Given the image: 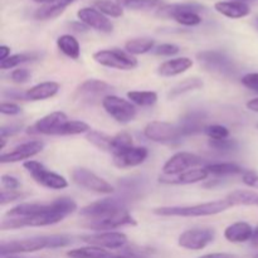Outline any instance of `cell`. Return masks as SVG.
I'll return each instance as SVG.
<instances>
[{
    "label": "cell",
    "instance_id": "obj_24",
    "mask_svg": "<svg viewBox=\"0 0 258 258\" xmlns=\"http://www.w3.org/2000/svg\"><path fill=\"white\" fill-rule=\"evenodd\" d=\"M193 67V60L188 57L173 58L161 63L158 68V73L161 77H174L186 72L189 68Z\"/></svg>",
    "mask_w": 258,
    "mask_h": 258
},
{
    "label": "cell",
    "instance_id": "obj_43",
    "mask_svg": "<svg viewBox=\"0 0 258 258\" xmlns=\"http://www.w3.org/2000/svg\"><path fill=\"white\" fill-rule=\"evenodd\" d=\"M10 80L14 83H25L30 80V72L27 68H17L10 73Z\"/></svg>",
    "mask_w": 258,
    "mask_h": 258
},
{
    "label": "cell",
    "instance_id": "obj_8",
    "mask_svg": "<svg viewBox=\"0 0 258 258\" xmlns=\"http://www.w3.org/2000/svg\"><path fill=\"white\" fill-rule=\"evenodd\" d=\"M70 118L62 111L48 113L42 118L33 123L27 130L32 135H47V136H66V126Z\"/></svg>",
    "mask_w": 258,
    "mask_h": 258
},
{
    "label": "cell",
    "instance_id": "obj_17",
    "mask_svg": "<svg viewBox=\"0 0 258 258\" xmlns=\"http://www.w3.org/2000/svg\"><path fill=\"white\" fill-rule=\"evenodd\" d=\"M43 149H44V143H43V141H27V143L24 144H20L19 146L14 148L12 151H9V153H3L2 156H0V163L10 164L28 160V159H32L33 156L42 153Z\"/></svg>",
    "mask_w": 258,
    "mask_h": 258
},
{
    "label": "cell",
    "instance_id": "obj_40",
    "mask_svg": "<svg viewBox=\"0 0 258 258\" xmlns=\"http://www.w3.org/2000/svg\"><path fill=\"white\" fill-rule=\"evenodd\" d=\"M204 134L209 138V140H222L229 138L228 127L223 125H209L207 126Z\"/></svg>",
    "mask_w": 258,
    "mask_h": 258
},
{
    "label": "cell",
    "instance_id": "obj_42",
    "mask_svg": "<svg viewBox=\"0 0 258 258\" xmlns=\"http://www.w3.org/2000/svg\"><path fill=\"white\" fill-rule=\"evenodd\" d=\"M24 198H27V194L23 193L22 190H5V189H3L0 204L2 206H7L9 203L23 201Z\"/></svg>",
    "mask_w": 258,
    "mask_h": 258
},
{
    "label": "cell",
    "instance_id": "obj_56",
    "mask_svg": "<svg viewBox=\"0 0 258 258\" xmlns=\"http://www.w3.org/2000/svg\"><path fill=\"white\" fill-rule=\"evenodd\" d=\"M253 25H254V28H256V29L258 30V17H256L253 19Z\"/></svg>",
    "mask_w": 258,
    "mask_h": 258
},
{
    "label": "cell",
    "instance_id": "obj_50",
    "mask_svg": "<svg viewBox=\"0 0 258 258\" xmlns=\"http://www.w3.org/2000/svg\"><path fill=\"white\" fill-rule=\"evenodd\" d=\"M198 258H239V257L236 256V254H231V253H208V254H203V256Z\"/></svg>",
    "mask_w": 258,
    "mask_h": 258
},
{
    "label": "cell",
    "instance_id": "obj_60",
    "mask_svg": "<svg viewBox=\"0 0 258 258\" xmlns=\"http://www.w3.org/2000/svg\"><path fill=\"white\" fill-rule=\"evenodd\" d=\"M257 127H258V125H257Z\"/></svg>",
    "mask_w": 258,
    "mask_h": 258
},
{
    "label": "cell",
    "instance_id": "obj_25",
    "mask_svg": "<svg viewBox=\"0 0 258 258\" xmlns=\"http://www.w3.org/2000/svg\"><path fill=\"white\" fill-rule=\"evenodd\" d=\"M58 91H59V85L54 81H48L30 87L29 90L25 91V95L28 101H43L54 97Z\"/></svg>",
    "mask_w": 258,
    "mask_h": 258
},
{
    "label": "cell",
    "instance_id": "obj_32",
    "mask_svg": "<svg viewBox=\"0 0 258 258\" xmlns=\"http://www.w3.org/2000/svg\"><path fill=\"white\" fill-rule=\"evenodd\" d=\"M128 101L140 107H151L158 102V93L154 91H130L127 92Z\"/></svg>",
    "mask_w": 258,
    "mask_h": 258
},
{
    "label": "cell",
    "instance_id": "obj_33",
    "mask_svg": "<svg viewBox=\"0 0 258 258\" xmlns=\"http://www.w3.org/2000/svg\"><path fill=\"white\" fill-rule=\"evenodd\" d=\"M117 4L130 10H158L164 5L163 0H116Z\"/></svg>",
    "mask_w": 258,
    "mask_h": 258
},
{
    "label": "cell",
    "instance_id": "obj_12",
    "mask_svg": "<svg viewBox=\"0 0 258 258\" xmlns=\"http://www.w3.org/2000/svg\"><path fill=\"white\" fill-rule=\"evenodd\" d=\"M71 176H72L73 183L77 184L81 188L93 191V193L108 196V194H112L115 191L113 185H111L107 180H105L103 178L98 176L97 174L86 168L73 169Z\"/></svg>",
    "mask_w": 258,
    "mask_h": 258
},
{
    "label": "cell",
    "instance_id": "obj_34",
    "mask_svg": "<svg viewBox=\"0 0 258 258\" xmlns=\"http://www.w3.org/2000/svg\"><path fill=\"white\" fill-rule=\"evenodd\" d=\"M204 168L208 170L209 174H213L217 176H227L234 175V174H243L244 171L238 164L236 163H214L208 164Z\"/></svg>",
    "mask_w": 258,
    "mask_h": 258
},
{
    "label": "cell",
    "instance_id": "obj_27",
    "mask_svg": "<svg viewBox=\"0 0 258 258\" xmlns=\"http://www.w3.org/2000/svg\"><path fill=\"white\" fill-rule=\"evenodd\" d=\"M227 201L231 206H246V207H258V193L253 190L246 189H237L231 191L227 196Z\"/></svg>",
    "mask_w": 258,
    "mask_h": 258
},
{
    "label": "cell",
    "instance_id": "obj_57",
    "mask_svg": "<svg viewBox=\"0 0 258 258\" xmlns=\"http://www.w3.org/2000/svg\"><path fill=\"white\" fill-rule=\"evenodd\" d=\"M4 258H18V257H15V256H9V257H4Z\"/></svg>",
    "mask_w": 258,
    "mask_h": 258
},
{
    "label": "cell",
    "instance_id": "obj_59",
    "mask_svg": "<svg viewBox=\"0 0 258 258\" xmlns=\"http://www.w3.org/2000/svg\"><path fill=\"white\" fill-rule=\"evenodd\" d=\"M239 2H242V0H239Z\"/></svg>",
    "mask_w": 258,
    "mask_h": 258
},
{
    "label": "cell",
    "instance_id": "obj_51",
    "mask_svg": "<svg viewBox=\"0 0 258 258\" xmlns=\"http://www.w3.org/2000/svg\"><path fill=\"white\" fill-rule=\"evenodd\" d=\"M71 27L73 28V30H75V32H78V33H85V32H87V30H88L87 25L83 24L82 22H81V23H76V22L71 23Z\"/></svg>",
    "mask_w": 258,
    "mask_h": 258
},
{
    "label": "cell",
    "instance_id": "obj_53",
    "mask_svg": "<svg viewBox=\"0 0 258 258\" xmlns=\"http://www.w3.org/2000/svg\"><path fill=\"white\" fill-rule=\"evenodd\" d=\"M246 106H247V108H248L249 111L258 112V97L253 98V100H249L248 102H247Z\"/></svg>",
    "mask_w": 258,
    "mask_h": 258
},
{
    "label": "cell",
    "instance_id": "obj_52",
    "mask_svg": "<svg viewBox=\"0 0 258 258\" xmlns=\"http://www.w3.org/2000/svg\"><path fill=\"white\" fill-rule=\"evenodd\" d=\"M10 57V48L8 45H2L0 47V62L8 59Z\"/></svg>",
    "mask_w": 258,
    "mask_h": 258
},
{
    "label": "cell",
    "instance_id": "obj_1",
    "mask_svg": "<svg viewBox=\"0 0 258 258\" xmlns=\"http://www.w3.org/2000/svg\"><path fill=\"white\" fill-rule=\"evenodd\" d=\"M71 238L63 234L52 236H38L32 238L18 239V241L3 242L0 244V256L3 258L15 256L20 253H32L45 248H60L71 244Z\"/></svg>",
    "mask_w": 258,
    "mask_h": 258
},
{
    "label": "cell",
    "instance_id": "obj_10",
    "mask_svg": "<svg viewBox=\"0 0 258 258\" xmlns=\"http://www.w3.org/2000/svg\"><path fill=\"white\" fill-rule=\"evenodd\" d=\"M197 59L207 71L219 75L233 76L237 71L232 58L221 50H203L197 54Z\"/></svg>",
    "mask_w": 258,
    "mask_h": 258
},
{
    "label": "cell",
    "instance_id": "obj_9",
    "mask_svg": "<svg viewBox=\"0 0 258 258\" xmlns=\"http://www.w3.org/2000/svg\"><path fill=\"white\" fill-rule=\"evenodd\" d=\"M103 110L118 123H128L138 115L136 106L131 101L115 95H107L101 102Z\"/></svg>",
    "mask_w": 258,
    "mask_h": 258
},
{
    "label": "cell",
    "instance_id": "obj_30",
    "mask_svg": "<svg viewBox=\"0 0 258 258\" xmlns=\"http://www.w3.org/2000/svg\"><path fill=\"white\" fill-rule=\"evenodd\" d=\"M155 48V40L153 38H133L125 43V50L131 55H141L151 52Z\"/></svg>",
    "mask_w": 258,
    "mask_h": 258
},
{
    "label": "cell",
    "instance_id": "obj_2",
    "mask_svg": "<svg viewBox=\"0 0 258 258\" xmlns=\"http://www.w3.org/2000/svg\"><path fill=\"white\" fill-rule=\"evenodd\" d=\"M231 203L227 199L207 202V203L194 204V206H173V207H159L153 209V213L160 217H184V218H193V217H209L223 213L231 208Z\"/></svg>",
    "mask_w": 258,
    "mask_h": 258
},
{
    "label": "cell",
    "instance_id": "obj_7",
    "mask_svg": "<svg viewBox=\"0 0 258 258\" xmlns=\"http://www.w3.org/2000/svg\"><path fill=\"white\" fill-rule=\"evenodd\" d=\"M23 166L30 174V176L44 188L53 189V190H62L68 186V181L64 176L59 175L54 171H50L39 161L27 160L24 161Z\"/></svg>",
    "mask_w": 258,
    "mask_h": 258
},
{
    "label": "cell",
    "instance_id": "obj_49",
    "mask_svg": "<svg viewBox=\"0 0 258 258\" xmlns=\"http://www.w3.org/2000/svg\"><path fill=\"white\" fill-rule=\"evenodd\" d=\"M3 96L10 100H17V101H27V95L25 92H20L18 90H5L3 92Z\"/></svg>",
    "mask_w": 258,
    "mask_h": 258
},
{
    "label": "cell",
    "instance_id": "obj_44",
    "mask_svg": "<svg viewBox=\"0 0 258 258\" xmlns=\"http://www.w3.org/2000/svg\"><path fill=\"white\" fill-rule=\"evenodd\" d=\"M242 85L247 87L248 90L253 91V92L258 93V72L247 73L242 77Z\"/></svg>",
    "mask_w": 258,
    "mask_h": 258
},
{
    "label": "cell",
    "instance_id": "obj_29",
    "mask_svg": "<svg viewBox=\"0 0 258 258\" xmlns=\"http://www.w3.org/2000/svg\"><path fill=\"white\" fill-rule=\"evenodd\" d=\"M57 47L64 55L71 59H78L81 55V45L77 38L71 34H63L58 37Z\"/></svg>",
    "mask_w": 258,
    "mask_h": 258
},
{
    "label": "cell",
    "instance_id": "obj_21",
    "mask_svg": "<svg viewBox=\"0 0 258 258\" xmlns=\"http://www.w3.org/2000/svg\"><path fill=\"white\" fill-rule=\"evenodd\" d=\"M207 115L206 112L199 110L189 111L185 115L181 116V118L179 120V128H180V133L183 136L188 135H196V134L202 133V131L206 130L207 125Z\"/></svg>",
    "mask_w": 258,
    "mask_h": 258
},
{
    "label": "cell",
    "instance_id": "obj_35",
    "mask_svg": "<svg viewBox=\"0 0 258 258\" xmlns=\"http://www.w3.org/2000/svg\"><path fill=\"white\" fill-rule=\"evenodd\" d=\"M86 139L88 143L92 144L95 148L100 149V150L106 151V153H111V141H112V136H108L106 134L100 133V131L91 130L90 133L86 134Z\"/></svg>",
    "mask_w": 258,
    "mask_h": 258
},
{
    "label": "cell",
    "instance_id": "obj_11",
    "mask_svg": "<svg viewBox=\"0 0 258 258\" xmlns=\"http://www.w3.org/2000/svg\"><path fill=\"white\" fill-rule=\"evenodd\" d=\"M216 238V231L209 227H194L179 236L178 244L189 251H202Z\"/></svg>",
    "mask_w": 258,
    "mask_h": 258
},
{
    "label": "cell",
    "instance_id": "obj_38",
    "mask_svg": "<svg viewBox=\"0 0 258 258\" xmlns=\"http://www.w3.org/2000/svg\"><path fill=\"white\" fill-rule=\"evenodd\" d=\"M37 58V54H33V53H18V54L10 55L8 59L0 62V68L2 70H12V68L18 67L19 64L25 62H29Z\"/></svg>",
    "mask_w": 258,
    "mask_h": 258
},
{
    "label": "cell",
    "instance_id": "obj_19",
    "mask_svg": "<svg viewBox=\"0 0 258 258\" xmlns=\"http://www.w3.org/2000/svg\"><path fill=\"white\" fill-rule=\"evenodd\" d=\"M113 156V164L120 169L135 168L145 163L149 156V150L144 146H133L130 149L115 154Z\"/></svg>",
    "mask_w": 258,
    "mask_h": 258
},
{
    "label": "cell",
    "instance_id": "obj_14",
    "mask_svg": "<svg viewBox=\"0 0 258 258\" xmlns=\"http://www.w3.org/2000/svg\"><path fill=\"white\" fill-rule=\"evenodd\" d=\"M81 241L87 243L88 246L101 247L105 249H118L122 248L127 243V236L121 232H96L91 234H83L80 237Z\"/></svg>",
    "mask_w": 258,
    "mask_h": 258
},
{
    "label": "cell",
    "instance_id": "obj_36",
    "mask_svg": "<svg viewBox=\"0 0 258 258\" xmlns=\"http://www.w3.org/2000/svg\"><path fill=\"white\" fill-rule=\"evenodd\" d=\"M93 5H95L96 9L100 10L106 17L120 18L123 15V8L120 4H117L116 0L115 2H112V0H96Z\"/></svg>",
    "mask_w": 258,
    "mask_h": 258
},
{
    "label": "cell",
    "instance_id": "obj_28",
    "mask_svg": "<svg viewBox=\"0 0 258 258\" xmlns=\"http://www.w3.org/2000/svg\"><path fill=\"white\" fill-rule=\"evenodd\" d=\"M204 86V82L198 77H191V78H185V80L180 81V82L176 83L175 86L170 88V91L168 92V98L169 100H175L179 96L185 95V93L191 92V91L201 90Z\"/></svg>",
    "mask_w": 258,
    "mask_h": 258
},
{
    "label": "cell",
    "instance_id": "obj_18",
    "mask_svg": "<svg viewBox=\"0 0 258 258\" xmlns=\"http://www.w3.org/2000/svg\"><path fill=\"white\" fill-rule=\"evenodd\" d=\"M77 17L80 22L97 32L111 33L113 30V24L111 20L96 8H82L77 12Z\"/></svg>",
    "mask_w": 258,
    "mask_h": 258
},
{
    "label": "cell",
    "instance_id": "obj_45",
    "mask_svg": "<svg viewBox=\"0 0 258 258\" xmlns=\"http://www.w3.org/2000/svg\"><path fill=\"white\" fill-rule=\"evenodd\" d=\"M0 181H2L3 189H5V190H19L20 188V181L13 175L4 174V175H2Z\"/></svg>",
    "mask_w": 258,
    "mask_h": 258
},
{
    "label": "cell",
    "instance_id": "obj_54",
    "mask_svg": "<svg viewBox=\"0 0 258 258\" xmlns=\"http://www.w3.org/2000/svg\"><path fill=\"white\" fill-rule=\"evenodd\" d=\"M251 244L253 247H258V226L256 228H253V233H252V238H251Z\"/></svg>",
    "mask_w": 258,
    "mask_h": 258
},
{
    "label": "cell",
    "instance_id": "obj_55",
    "mask_svg": "<svg viewBox=\"0 0 258 258\" xmlns=\"http://www.w3.org/2000/svg\"><path fill=\"white\" fill-rule=\"evenodd\" d=\"M32 2H35V3H40V4H48V3L55 2V0H32Z\"/></svg>",
    "mask_w": 258,
    "mask_h": 258
},
{
    "label": "cell",
    "instance_id": "obj_58",
    "mask_svg": "<svg viewBox=\"0 0 258 258\" xmlns=\"http://www.w3.org/2000/svg\"><path fill=\"white\" fill-rule=\"evenodd\" d=\"M253 258H258V254H256V256H254Z\"/></svg>",
    "mask_w": 258,
    "mask_h": 258
},
{
    "label": "cell",
    "instance_id": "obj_4",
    "mask_svg": "<svg viewBox=\"0 0 258 258\" xmlns=\"http://www.w3.org/2000/svg\"><path fill=\"white\" fill-rule=\"evenodd\" d=\"M111 90L112 87L105 81L91 78L78 86L73 93V100L82 106H95L96 103L102 102Z\"/></svg>",
    "mask_w": 258,
    "mask_h": 258
},
{
    "label": "cell",
    "instance_id": "obj_6",
    "mask_svg": "<svg viewBox=\"0 0 258 258\" xmlns=\"http://www.w3.org/2000/svg\"><path fill=\"white\" fill-rule=\"evenodd\" d=\"M93 59L103 67L118 71H131L135 70L139 66L138 59L134 55H131L126 50L118 49V48L97 50L93 53Z\"/></svg>",
    "mask_w": 258,
    "mask_h": 258
},
{
    "label": "cell",
    "instance_id": "obj_41",
    "mask_svg": "<svg viewBox=\"0 0 258 258\" xmlns=\"http://www.w3.org/2000/svg\"><path fill=\"white\" fill-rule=\"evenodd\" d=\"M180 52L179 45L173 44V43H163V44L156 45L153 49V53L159 57H173Z\"/></svg>",
    "mask_w": 258,
    "mask_h": 258
},
{
    "label": "cell",
    "instance_id": "obj_3",
    "mask_svg": "<svg viewBox=\"0 0 258 258\" xmlns=\"http://www.w3.org/2000/svg\"><path fill=\"white\" fill-rule=\"evenodd\" d=\"M203 9L198 4H164L160 9L156 10V14L160 18L174 19L184 27H197L202 23V17L199 12Z\"/></svg>",
    "mask_w": 258,
    "mask_h": 258
},
{
    "label": "cell",
    "instance_id": "obj_37",
    "mask_svg": "<svg viewBox=\"0 0 258 258\" xmlns=\"http://www.w3.org/2000/svg\"><path fill=\"white\" fill-rule=\"evenodd\" d=\"M134 146L133 143V136L127 133H118L115 136H112V141H111V154L115 155V154L121 153V151L126 150V149H130Z\"/></svg>",
    "mask_w": 258,
    "mask_h": 258
},
{
    "label": "cell",
    "instance_id": "obj_46",
    "mask_svg": "<svg viewBox=\"0 0 258 258\" xmlns=\"http://www.w3.org/2000/svg\"><path fill=\"white\" fill-rule=\"evenodd\" d=\"M242 180L249 188L258 190V174L254 170H246L242 174Z\"/></svg>",
    "mask_w": 258,
    "mask_h": 258
},
{
    "label": "cell",
    "instance_id": "obj_13",
    "mask_svg": "<svg viewBox=\"0 0 258 258\" xmlns=\"http://www.w3.org/2000/svg\"><path fill=\"white\" fill-rule=\"evenodd\" d=\"M144 135L154 143H174L183 136L178 125L158 120L150 121L145 126Z\"/></svg>",
    "mask_w": 258,
    "mask_h": 258
},
{
    "label": "cell",
    "instance_id": "obj_23",
    "mask_svg": "<svg viewBox=\"0 0 258 258\" xmlns=\"http://www.w3.org/2000/svg\"><path fill=\"white\" fill-rule=\"evenodd\" d=\"M214 9L219 14L229 18V19H241L251 13V8L243 2H218L214 4Z\"/></svg>",
    "mask_w": 258,
    "mask_h": 258
},
{
    "label": "cell",
    "instance_id": "obj_47",
    "mask_svg": "<svg viewBox=\"0 0 258 258\" xmlns=\"http://www.w3.org/2000/svg\"><path fill=\"white\" fill-rule=\"evenodd\" d=\"M0 112L3 115H7V116H15V115H19L22 112V108L17 105V103H13V102H3L0 105Z\"/></svg>",
    "mask_w": 258,
    "mask_h": 258
},
{
    "label": "cell",
    "instance_id": "obj_20",
    "mask_svg": "<svg viewBox=\"0 0 258 258\" xmlns=\"http://www.w3.org/2000/svg\"><path fill=\"white\" fill-rule=\"evenodd\" d=\"M208 176L209 173L206 168H194L184 173L176 174V175H164L163 174L159 178V181L168 185H188V184H196L206 180Z\"/></svg>",
    "mask_w": 258,
    "mask_h": 258
},
{
    "label": "cell",
    "instance_id": "obj_31",
    "mask_svg": "<svg viewBox=\"0 0 258 258\" xmlns=\"http://www.w3.org/2000/svg\"><path fill=\"white\" fill-rule=\"evenodd\" d=\"M111 256L112 252L96 246L80 247L67 252V257L70 258H111Z\"/></svg>",
    "mask_w": 258,
    "mask_h": 258
},
{
    "label": "cell",
    "instance_id": "obj_22",
    "mask_svg": "<svg viewBox=\"0 0 258 258\" xmlns=\"http://www.w3.org/2000/svg\"><path fill=\"white\" fill-rule=\"evenodd\" d=\"M253 228L247 222H236L224 229V238L231 243H246L251 241Z\"/></svg>",
    "mask_w": 258,
    "mask_h": 258
},
{
    "label": "cell",
    "instance_id": "obj_15",
    "mask_svg": "<svg viewBox=\"0 0 258 258\" xmlns=\"http://www.w3.org/2000/svg\"><path fill=\"white\" fill-rule=\"evenodd\" d=\"M203 163L204 160L201 156L186 153V151H180V153L174 154L171 158L166 160L163 166V174L164 175H176V174L184 173L189 169L203 165Z\"/></svg>",
    "mask_w": 258,
    "mask_h": 258
},
{
    "label": "cell",
    "instance_id": "obj_26",
    "mask_svg": "<svg viewBox=\"0 0 258 258\" xmlns=\"http://www.w3.org/2000/svg\"><path fill=\"white\" fill-rule=\"evenodd\" d=\"M73 2H76V0H55V2L48 3V4H43L42 7L35 10L34 18L38 20H48L57 18Z\"/></svg>",
    "mask_w": 258,
    "mask_h": 258
},
{
    "label": "cell",
    "instance_id": "obj_5",
    "mask_svg": "<svg viewBox=\"0 0 258 258\" xmlns=\"http://www.w3.org/2000/svg\"><path fill=\"white\" fill-rule=\"evenodd\" d=\"M126 209L127 208H126L125 199L108 197V198L100 199V201L83 207L80 211V214L87 221H98V219L107 218V217L120 213Z\"/></svg>",
    "mask_w": 258,
    "mask_h": 258
},
{
    "label": "cell",
    "instance_id": "obj_16",
    "mask_svg": "<svg viewBox=\"0 0 258 258\" xmlns=\"http://www.w3.org/2000/svg\"><path fill=\"white\" fill-rule=\"evenodd\" d=\"M138 222L130 214V212L126 211L120 212L117 214L107 217V218L98 219V221H86L82 226L85 228L91 229V231L101 232V231H115V229L121 228V227L126 226H136Z\"/></svg>",
    "mask_w": 258,
    "mask_h": 258
},
{
    "label": "cell",
    "instance_id": "obj_39",
    "mask_svg": "<svg viewBox=\"0 0 258 258\" xmlns=\"http://www.w3.org/2000/svg\"><path fill=\"white\" fill-rule=\"evenodd\" d=\"M209 146L219 153H232L238 149V143L234 139H222V140H209Z\"/></svg>",
    "mask_w": 258,
    "mask_h": 258
},
{
    "label": "cell",
    "instance_id": "obj_48",
    "mask_svg": "<svg viewBox=\"0 0 258 258\" xmlns=\"http://www.w3.org/2000/svg\"><path fill=\"white\" fill-rule=\"evenodd\" d=\"M23 128L22 123H12V125L3 126L0 128V139H8L9 136L15 135V134L19 133Z\"/></svg>",
    "mask_w": 258,
    "mask_h": 258
}]
</instances>
